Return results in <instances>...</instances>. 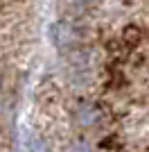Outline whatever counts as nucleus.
<instances>
[{
  "instance_id": "2",
  "label": "nucleus",
  "mask_w": 149,
  "mask_h": 152,
  "mask_svg": "<svg viewBox=\"0 0 149 152\" xmlns=\"http://www.w3.org/2000/svg\"><path fill=\"white\" fill-rule=\"evenodd\" d=\"M79 2H88V0H79Z\"/></svg>"
},
{
  "instance_id": "1",
  "label": "nucleus",
  "mask_w": 149,
  "mask_h": 152,
  "mask_svg": "<svg viewBox=\"0 0 149 152\" xmlns=\"http://www.w3.org/2000/svg\"><path fill=\"white\" fill-rule=\"evenodd\" d=\"M81 123H86V125H88V123H93L95 121V118H97V111H90V109H84V111H81Z\"/></svg>"
}]
</instances>
